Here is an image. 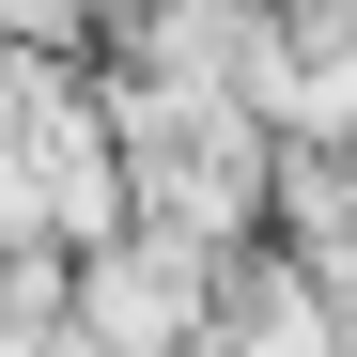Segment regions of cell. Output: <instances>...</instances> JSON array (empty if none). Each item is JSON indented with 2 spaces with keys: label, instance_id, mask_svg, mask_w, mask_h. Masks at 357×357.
Returning <instances> with one entry per match:
<instances>
[{
  "label": "cell",
  "instance_id": "7a4b0ae2",
  "mask_svg": "<svg viewBox=\"0 0 357 357\" xmlns=\"http://www.w3.org/2000/svg\"><path fill=\"white\" fill-rule=\"evenodd\" d=\"M218 264L233 249H187L155 218H109L93 249H63V326L47 342H78V357H187L202 311H218Z\"/></svg>",
  "mask_w": 357,
  "mask_h": 357
},
{
  "label": "cell",
  "instance_id": "6da1fadb",
  "mask_svg": "<svg viewBox=\"0 0 357 357\" xmlns=\"http://www.w3.org/2000/svg\"><path fill=\"white\" fill-rule=\"evenodd\" d=\"M109 109V155H125V218L187 233V249H249L264 233V109L249 93H187V78H140V63H93Z\"/></svg>",
  "mask_w": 357,
  "mask_h": 357
},
{
  "label": "cell",
  "instance_id": "3957f363",
  "mask_svg": "<svg viewBox=\"0 0 357 357\" xmlns=\"http://www.w3.org/2000/svg\"><path fill=\"white\" fill-rule=\"evenodd\" d=\"M0 171H16V233L47 249H93L125 218V155H109V109H93V47L78 63H31V93L0 109Z\"/></svg>",
  "mask_w": 357,
  "mask_h": 357
}]
</instances>
